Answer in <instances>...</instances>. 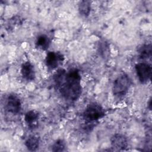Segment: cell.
<instances>
[{"instance_id": "obj_3", "label": "cell", "mask_w": 152, "mask_h": 152, "mask_svg": "<svg viewBox=\"0 0 152 152\" xmlns=\"http://www.w3.org/2000/svg\"><path fill=\"white\" fill-rule=\"evenodd\" d=\"M105 112L103 107L95 102L88 104L83 113L84 119L87 122L97 121L103 118Z\"/></svg>"}, {"instance_id": "obj_10", "label": "cell", "mask_w": 152, "mask_h": 152, "mask_svg": "<svg viewBox=\"0 0 152 152\" xmlns=\"http://www.w3.org/2000/svg\"><path fill=\"white\" fill-rule=\"evenodd\" d=\"M50 44V38L45 34L39 35L36 40L35 46L37 48L40 49L42 50H46Z\"/></svg>"}, {"instance_id": "obj_15", "label": "cell", "mask_w": 152, "mask_h": 152, "mask_svg": "<svg viewBox=\"0 0 152 152\" xmlns=\"http://www.w3.org/2000/svg\"><path fill=\"white\" fill-rule=\"evenodd\" d=\"M99 53H100V55H102V57H107V55H109V45L107 44V42H106L105 41L104 42H100V43L99 44Z\"/></svg>"}, {"instance_id": "obj_13", "label": "cell", "mask_w": 152, "mask_h": 152, "mask_svg": "<svg viewBox=\"0 0 152 152\" xmlns=\"http://www.w3.org/2000/svg\"><path fill=\"white\" fill-rule=\"evenodd\" d=\"M138 53L142 59H147L150 58L151 56V45H142L138 49Z\"/></svg>"}, {"instance_id": "obj_9", "label": "cell", "mask_w": 152, "mask_h": 152, "mask_svg": "<svg viewBox=\"0 0 152 152\" xmlns=\"http://www.w3.org/2000/svg\"><path fill=\"white\" fill-rule=\"evenodd\" d=\"M39 113L35 110L28 111L24 116V121L30 128H34L37 125Z\"/></svg>"}, {"instance_id": "obj_11", "label": "cell", "mask_w": 152, "mask_h": 152, "mask_svg": "<svg viewBox=\"0 0 152 152\" xmlns=\"http://www.w3.org/2000/svg\"><path fill=\"white\" fill-rule=\"evenodd\" d=\"M39 138L34 135L29 137L25 142V145L27 149L30 151H36L39 147Z\"/></svg>"}, {"instance_id": "obj_6", "label": "cell", "mask_w": 152, "mask_h": 152, "mask_svg": "<svg viewBox=\"0 0 152 152\" xmlns=\"http://www.w3.org/2000/svg\"><path fill=\"white\" fill-rule=\"evenodd\" d=\"M6 110L12 114L18 113L21 109V102L19 97L14 94L9 95L5 103Z\"/></svg>"}, {"instance_id": "obj_2", "label": "cell", "mask_w": 152, "mask_h": 152, "mask_svg": "<svg viewBox=\"0 0 152 152\" xmlns=\"http://www.w3.org/2000/svg\"><path fill=\"white\" fill-rule=\"evenodd\" d=\"M131 85V80L128 74L123 73L119 75L113 82L112 87L113 95L118 98L123 97L128 93Z\"/></svg>"}, {"instance_id": "obj_7", "label": "cell", "mask_w": 152, "mask_h": 152, "mask_svg": "<svg viewBox=\"0 0 152 152\" xmlns=\"http://www.w3.org/2000/svg\"><path fill=\"white\" fill-rule=\"evenodd\" d=\"M112 147L116 150H124L128 145L127 138L121 134L113 135L110 139Z\"/></svg>"}, {"instance_id": "obj_1", "label": "cell", "mask_w": 152, "mask_h": 152, "mask_svg": "<svg viewBox=\"0 0 152 152\" xmlns=\"http://www.w3.org/2000/svg\"><path fill=\"white\" fill-rule=\"evenodd\" d=\"M55 86L62 96L70 101L77 100L81 94V75L76 68L58 69L53 77Z\"/></svg>"}, {"instance_id": "obj_4", "label": "cell", "mask_w": 152, "mask_h": 152, "mask_svg": "<svg viewBox=\"0 0 152 152\" xmlns=\"http://www.w3.org/2000/svg\"><path fill=\"white\" fill-rule=\"evenodd\" d=\"M137 75L142 84L147 83L151 78V66L147 62H140L135 66Z\"/></svg>"}, {"instance_id": "obj_8", "label": "cell", "mask_w": 152, "mask_h": 152, "mask_svg": "<svg viewBox=\"0 0 152 152\" xmlns=\"http://www.w3.org/2000/svg\"><path fill=\"white\" fill-rule=\"evenodd\" d=\"M21 74L24 80L27 81L34 80L36 77V73L33 64L29 61L24 62L21 66Z\"/></svg>"}, {"instance_id": "obj_14", "label": "cell", "mask_w": 152, "mask_h": 152, "mask_svg": "<svg viewBox=\"0 0 152 152\" xmlns=\"http://www.w3.org/2000/svg\"><path fill=\"white\" fill-rule=\"evenodd\" d=\"M65 142L62 140H56L52 146L53 151H63L65 148Z\"/></svg>"}, {"instance_id": "obj_12", "label": "cell", "mask_w": 152, "mask_h": 152, "mask_svg": "<svg viewBox=\"0 0 152 152\" xmlns=\"http://www.w3.org/2000/svg\"><path fill=\"white\" fill-rule=\"evenodd\" d=\"M80 14L86 17L89 15L91 11V2L89 1H81L78 4Z\"/></svg>"}, {"instance_id": "obj_5", "label": "cell", "mask_w": 152, "mask_h": 152, "mask_svg": "<svg viewBox=\"0 0 152 152\" xmlns=\"http://www.w3.org/2000/svg\"><path fill=\"white\" fill-rule=\"evenodd\" d=\"M64 56L59 52H49L45 58V64L49 69H54L64 61Z\"/></svg>"}]
</instances>
